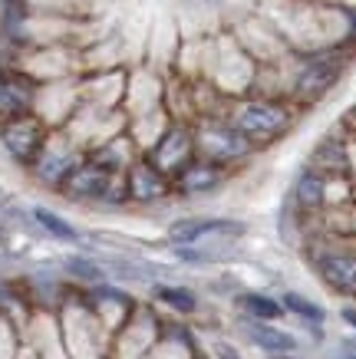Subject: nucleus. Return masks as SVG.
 Segmentation results:
<instances>
[{
  "mask_svg": "<svg viewBox=\"0 0 356 359\" xmlns=\"http://www.w3.org/2000/svg\"><path fill=\"white\" fill-rule=\"evenodd\" d=\"M324 198H327V178L317 168H307L297 178V201H301V208L313 211V208L324 205Z\"/></svg>",
  "mask_w": 356,
  "mask_h": 359,
  "instance_id": "obj_10",
  "label": "nucleus"
},
{
  "mask_svg": "<svg viewBox=\"0 0 356 359\" xmlns=\"http://www.w3.org/2000/svg\"><path fill=\"white\" fill-rule=\"evenodd\" d=\"M343 320H346V323H350V327L356 330V310H343Z\"/></svg>",
  "mask_w": 356,
  "mask_h": 359,
  "instance_id": "obj_18",
  "label": "nucleus"
},
{
  "mask_svg": "<svg viewBox=\"0 0 356 359\" xmlns=\"http://www.w3.org/2000/svg\"><path fill=\"white\" fill-rule=\"evenodd\" d=\"M159 297H162L169 306L182 310V313H192L195 310V297L188 294V290H182V287H159Z\"/></svg>",
  "mask_w": 356,
  "mask_h": 359,
  "instance_id": "obj_14",
  "label": "nucleus"
},
{
  "mask_svg": "<svg viewBox=\"0 0 356 359\" xmlns=\"http://www.w3.org/2000/svg\"><path fill=\"white\" fill-rule=\"evenodd\" d=\"M235 126L244 135H248L254 145L268 139H277L291 129V112L277 106V102H268V99H254V102H244L235 116Z\"/></svg>",
  "mask_w": 356,
  "mask_h": 359,
  "instance_id": "obj_1",
  "label": "nucleus"
},
{
  "mask_svg": "<svg viewBox=\"0 0 356 359\" xmlns=\"http://www.w3.org/2000/svg\"><path fill=\"white\" fill-rule=\"evenodd\" d=\"M284 306H287V310H294L297 316H307V320H313V323H320V320H324V310H320V306H313L310 300H303V297H297V294H287V297H284Z\"/></svg>",
  "mask_w": 356,
  "mask_h": 359,
  "instance_id": "obj_15",
  "label": "nucleus"
},
{
  "mask_svg": "<svg viewBox=\"0 0 356 359\" xmlns=\"http://www.w3.org/2000/svg\"><path fill=\"white\" fill-rule=\"evenodd\" d=\"M221 185V165L208 162V158H192L178 168V188L185 195H205Z\"/></svg>",
  "mask_w": 356,
  "mask_h": 359,
  "instance_id": "obj_5",
  "label": "nucleus"
},
{
  "mask_svg": "<svg viewBox=\"0 0 356 359\" xmlns=\"http://www.w3.org/2000/svg\"><path fill=\"white\" fill-rule=\"evenodd\" d=\"M320 273L336 290H356V257L327 254V257H320Z\"/></svg>",
  "mask_w": 356,
  "mask_h": 359,
  "instance_id": "obj_8",
  "label": "nucleus"
},
{
  "mask_svg": "<svg viewBox=\"0 0 356 359\" xmlns=\"http://www.w3.org/2000/svg\"><path fill=\"white\" fill-rule=\"evenodd\" d=\"M66 188L76 198H106L109 195V172L103 165H86L66 175Z\"/></svg>",
  "mask_w": 356,
  "mask_h": 359,
  "instance_id": "obj_6",
  "label": "nucleus"
},
{
  "mask_svg": "<svg viewBox=\"0 0 356 359\" xmlns=\"http://www.w3.org/2000/svg\"><path fill=\"white\" fill-rule=\"evenodd\" d=\"M33 218L40 221V224H44V228L50 231L53 238H60V241H76V231L70 228V224H66L60 215H53L50 208H33Z\"/></svg>",
  "mask_w": 356,
  "mask_h": 359,
  "instance_id": "obj_12",
  "label": "nucleus"
},
{
  "mask_svg": "<svg viewBox=\"0 0 356 359\" xmlns=\"http://www.w3.org/2000/svg\"><path fill=\"white\" fill-rule=\"evenodd\" d=\"M215 231H241V228H231L228 221H215V218H185L169 228V238L178 241V244H192V241L215 234Z\"/></svg>",
  "mask_w": 356,
  "mask_h": 359,
  "instance_id": "obj_9",
  "label": "nucleus"
},
{
  "mask_svg": "<svg viewBox=\"0 0 356 359\" xmlns=\"http://www.w3.org/2000/svg\"><path fill=\"white\" fill-rule=\"evenodd\" d=\"M244 310H248L251 316H261V320H277L284 306H281V304H274L270 297L251 294V297H244Z\"/></svg>",
  "mask_w": 356,
  "mask_h": 359,
  "instance_id": "obj_13",
  "label": "nucleus"
},
{
  "mask_svg": "<svg viewBox=\"0 0 356 359\" xmlns=\"http://www.w3.org/2000/svg\"><path fill=\"white\" fill-rule=\"evenodd\" d=\"M340 73H343V60H340L336 53L313 56V60L303 63V69L297 73V79H294V93H297L301 99H307V102H313V99L327 96V93L334 89V83L340 79Z\"/></svg>",
  "mask_w": 356,
  "mask_h": 359,
  "instance_id": "obj_3",
  "label": "nucleus"
},
{
  "mask_svg": "<svg viewBox=\"0 0 356 359\" xmlns=\"http://www.w3.org/2000/svg\"><path fill=\"white\" fill-rule=\"evenodd\" d=\"M248 337L254 339L261 349H270V353H291V349L297 346L291 333H284V330H270V327H254V330H248Z\"/></svg>",
  "mask_w": 356,
  "mask_h": 359,
  "instance_id": "obj_11",
  "label": "nucleus"
},
{
  "mask_svg": "<svg viewBox=\"0 0 356 359\" xmlns=\"http://www.w3.org/2000/svg\"><path fill=\"white\" fill-rule=\"evenodd\" d=\"M4 145H7V152L13 158H20V162H33L37 152L44 149V132L33 119L27 116H13L7 126H4Z\"/></svg>",
  "mask_w": 356,
  "mask_h": 359,
  "instance_id": "obj_4",
  "label": "nucleus"
},
{
  "mask_svg": "<svg viewBox=\"0 0 356 359\" xmlns=\"http://www.w3.org/2000/svg\"><path fill=\"white\" fill-rule=\"evenodd\" d=\"M350 30H353V36H356V11L350 13Z\"/></svg>",
  "mask_w": 356,
  "mask_h": 359,
  "instance_id": "obj_19",
  "label": "nucleus"
},
{
  "mask_svg": "<svg viewBox=\"0 0 356 359\" xmlns=\"http://www.w3.org/2000/svg\"><path fill=\"white\" fill-rule=\"evenodd\" d=\"M70 271H73V273H79L83 280H99V267H96V264L79 261V257H73V261H70Z\"/></svg>",
  "mask_w": 356,
  "mask_h": 359,
  "instance_id": "obj_16",
  "label": "nucleus"
},
{
  "mask_svg": "<svg viewBox=\"0 0 356 359\" xmlns=\"http://www.w3.org/2000/svg\"><path fill=\"white\" fill-rule=\"evenodd\" d=\"M165 188H169V182H165V172L159 165L142 162L132 168V178H129V195L132 198H139V201H155V198L165 195Z\"/></svg>",
  "mask_w": 356,
  "mask_h": 359,
  "instance_id": "obj_7",
  "label": "nucleus"
},
{
  "mask_svg": "<svg viewBox=\"0 0 356 359\" xmlns=\"http://www.w3.org/2000/svg\"><path fill=\"white\" fill-rule=\"evenodd\" d=\"M218 356H221V359H241V356H237V353H235V349H228V346H221V349H218Z\"/></svg>",
  "mask_w": 356,
  "mask_h": 359,
  "instance_id": "obj_17",
  "label": "nucleus"
},
{
  "mask_svg": "<svg viewBox=\"0 0 356 359\" xmlns=\"http://www.w3.org/2000/svg\"><path fill=\"white\" fill-rule=\"evenodd\" d=\"M195 149L205 155L208 162L228 165V162H237V158L251 155L254 142H251L244 132L237 129L235 122H231V126H228V122H211V126H205V129L198 132Z\"/></svg>",
  "mask_w": 356,
  "mask_h": 359,
  "instance_id": "obj_2",
  "label": "nucleus"
}]
</instances>
